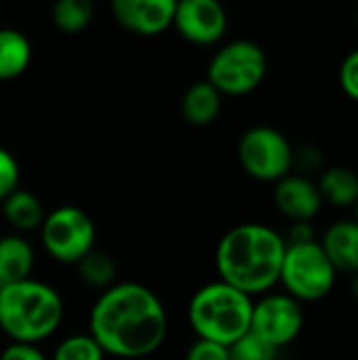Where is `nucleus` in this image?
Returning <instances> with one entry per match:
<instances>
[{
  "mask_svg": "<svg viewBox=\"0 0 358 360\" xmlns=\"http://www.w3.org/2000/svg\"><path fill=\"white\" fill-rule=\"evenodd\" d=\"M167 333L165 304L141 283H114L101 291L89 314V335L114 359H146L165 344Z\"/></svg>",
  "mask_w": 358,
  "mask_h": 360,
  "instance_id": "1",
  "label": "nucleus"
},
{
  "mask_svg": "<svg viewBox=\"0 0 358 360\" xmlns=\"http://www.w3.org/2000/svg\"><path fill=\"white\" fill-rule=\"evenodd\" d=\"M285 251V236L274 228L255 221L238 224L230 228L217 243V281L238 289L249 297L266 295L279 285Z\"/></svg>",
  "mask_w": 358,
  "mask_h": 360,
  "instance_id": "2",
  "label": "nucleus"
},
{
  "mask_svg": "<svg viewBox=\"0 0 358 360\" xmlns=\"http://www.w3.org/2000/svg\"><path fill=\"white\" fill-rule=\"evenodd\" d=\"M63 300L49 283L27 278L0 287V331L11 344L38 346L63 321Z\"/></svg>",
  "mask_w": 358,
  "mask_h": 360,
  "instance_id": "3",
  "label": "nucleus"
},
{
  "mask_svg": "<svg viewBox=\"0 0 358 360\" xmlns=\"http://www.w3.org/2000/svg\"><path fill=\"white\" fill-rule=\"evenodd\" d=\"M253 297L213 281L203 285L188 304V323L198 340L232 346L251 329Z\"/></svg>",
  "mask_w": 358,
  "mask_h": 360,
  "instance_id": "4",
  "label": "nucleus"
},
{
  "mask_svg": "<svg viewBox=\"0 0 358 360\" xmlns=\"http://www.w3.org/2000/svg\"><path fill=\"white\" fill-rule=\"evenodd\" d=\"M268 74L266 51L253 40H232L224 44L209 61L207 82L224 97H243L260 89Z\"/></svg>",
  "mask_w": 358,
  "mask_h": 360,
  "instance_id": "5",
  "label": "nucleus"
},
{
  "mask_svg": "<svg viewBox=\"0 0 358 360\" xmlns=\"http://www.w3.org/2000/svg\"><path fill=\"white\" fill-rule=\"evenodd\" d=\"M335 281L338 272L319 240L308 245H287L279 283L295 302L306 304L325 300L333 291Z\"/></svg>",
  "mask_w": 358,
  "mask_h": 360,
  "instance_id": "6",
  "label": "nucleus"
},
{
  "mask_svg": "<svg viewBox=\"0 0 358 360\" xmlns=\"http://www.w3.org/2000/svg\"><path fill=\"white\" fill-rule=\"evenodd\" d=\"M38 230L42 249L59 264H78L95 249V224L80 207L61 205L53 209Z\"/></svg>",
  "mask_w": 358,
  "mask_h": 360,
  "instance_id": "7",
  "label": "nucleus"
},
{
  "mask_svg": "<svg viewBox=\"0 0 358 360\" xmlns=\"http://www.w3.org/2000/svg\"><path fill=\"white\" fill-rule=\"evenodd\" d=\"M238 162L243 171L266 184H276L289 173H293L295 148L287 135L274 127H251L238 139Z\"/></svg>",
  "mask_w": 358,
  "mask_h": 360,
  "instance_id": "8",
  "label": "nucleus"
},
{
  "mask_svg": "<svg viewBox=\"0 0 358 360\" xmlns=\"http://www.w3.org/2000/svg\"><path fill=\"white\" fill-rule=\"evenodd\" d=\"M304 329V308L291 295L266 293L253 302L251 333L272 346L276 352L291 346Z\"/></svg>",
  "mask_w": 358,
  "mask_h": 360,
  "instance_id": "9",
  "label": "nucleus"
},
{
  "mask_svg": "<svg viewBox=\"0 0 358 360\" xmlns=\"http://www.w3.org/2000/svg\"><path fill=\"white\" fill-rule=\"evenodd\" d=\"M173 27L192 44L211 46L226 36L228 13L217 0H179L175 2Z\"/></svg>",
  "mask_w": 358,
  "mask_h": 360,
  "instance_id": "10",
  "label": "nucleus"
},
{
  "mask_svg": "<svg viewBox=\"0 0 358 360\" xmlns=\"http://www.w3.org/2000/svg\"><path fill=\"white\" fill-rule=\"evenodd\" d=\"M114 21L135 36H158L173 27L175 0H112Z\"/></svg>",
  "mask_w": 358,
  "mask_h": 360,
  "instance_id": "11",
  "label": "nucleus"
},
{
  "mask_svg": "<svg viewBox=\"0 0 358 360\" xmlns=\"http://www.w3.org/2000/svg\"><path fill=\"white\" fill-rule=\"evenodd\" d=\"M272 200L279 213L291 224L312 221L323 209V198L319 194L317 181L300 173H289L287 177L276 181L272 190Z\"/></svg>",
  "mask_w": 358,
  "mask_h": 360,
  "instance_id": "12",
  "label": "nucleus"
},
{
  "mask_svg": "<svg viewBox=\"0 0 358 360\" xmlns=\"http://www.w3.org/2000/svg\"><path fill=\"white\" fill-rule=\"evenodd\" d=\"M319 243L338 274H358V224L354 219L331 224Z\"/></svg>",
  "mask_w": 358,
  "mask_h": 360,
  "instance_id": "13",
  "label": "nucleus"
},
{
  "mask_svg": "<svg viewBox=\"0 0 358 360\" xmlns=\"http://www.w3.org/2000/svg\"><path fill=\"white\" fill-rule=\"evenodd\" d=\"M323 205L335 209H354L358 202V173L346 165H331L319 173L317 179Z\"/></svg>",
  "mask_w": 358,
  "mask_h": 360,
  "instance_id": "14",
  "label": "nucleus"
},
{
  "mask_svg": "<svg viewBox=\"0 0 358 360\" xmlns=\"http://www.w3.org/2000/svg\"><path fill=\"white\" fill-rule=\"evenodd\" d=\"M36 253L19 234L0 236V287L32 278Z\"/></svg>",
  "mask_w": 358,
  "mask_h": 360,
  "instance_id": "15",
  "label": "nucleus"
},
{
  "mask_svg": "<svg viewBox=\"0 0 358 360\" xmlns=\"http://www.w3.org/2000/svg\"><path fill=\"white\" fill-rule=\"evenodd\" d=\"M222 99L224 97L213 84H209L207 80H198L190 84L181 95V116L194 127H207L217 120L222 112Z\"/></svg>",
  "mask_w": 358,
  "mask_h": 360,
  "instance_id": "16",
  "label": "nucleus"
},
{
  "mask_svg": "<svg viewBox=\"0 0 358 360\" xmlns=\"http://www.w3.org/2000/svg\"><path fill=\"white\" fill-rule=\"evenodd\" d=\"M0 205H2V215L6 219V224L11 228H15L17 232L38 230L46 215L40 198L34 192L23 190L21 186L13 194H8Z\"/></svg>",
  "mask_w": 358,
  "mask_h": 360,
  "instance_id": "17",
  "label": "nucleus"
},
{
  "mask_svg": "<svg viewBox=\"0 0 358 360\" xmlns=\"http://www.w3.org/2000/svg\"><path fill=\"white\" fill-rule=\"evenodd\" d=\"M32 63V44L15 27H0V80L19 78Z\"/></svg>",
  "mask_w": 358,
  "mask_h": 360,
  "instance_id": "18",
  "label": "nucleus"
},
{
  "mask_svg": "<svg viewBox=\"0 0 358 360\" xmlns=\"http://www.w3.org/2000/svg\"><path fill=\"white\" fill-rule=\"evenodd\" d=\"M95 17L91 0H57L51 8V19L55 27L63 34L84 32Z\"/></svg>",
  "mask_w": 358,
  "mask_h": 360,
  "instance_id": "19",
  "label": "nucleus"
},
{
  "mask_svg": "<svg viewBox=\"0 0 358 360\" xmlns=\"http://www.w3.org/2000/svg\"><path fill=\"white\" fill-rule=\"evenodd\" d=\"M78 276L84 285L93 287V289H99V291H106L110 289L114 283H116V264L114 259L103 253V251H97L93 249L87 257H82L78 264Z\"/></svg>",
  "mask_w": 358,
  "mask_h": 360,
  "instance_id": "20",
  "label": "nucleus"
},
{
  "mask_svg": "<svg viewBox=\"0 0 358 360\" xmlns=\"http://www.w3.org/2000/svg\"><path fill=\"white\" fill-rule=\"evenodd\" d=\"M51 360H106V352L89 333H74L57 344Z\"/></svg>",
  "mask_w": 358,
  "mask_h": 360,
  "instance_id": "21",
  "label": "nucleus"
},
{
  "mask_svg": "<svg viewBox=\"0 0 358 360\" xmlns=\"http://www.w3.org/2000/svg\"><path fill=\"white\" fill-rule=\"evenodd\" d=\"M230 360H276V350L251 331L228 346Z\"/></svg>",
  "mask_w": 358,
  "mask_h": 360,
  "instance_id": "22",
  "label": "nucleus"
},
{
  "mask_svg": "<svg viewBox=\"0 0 358 360\" xmlns=\"http://www.w3.org/2000/svg\"><path fill=\"white\" fill-rule=\"evenodd\" d=\"M19 181H21V169L17 158L13 156V152L0 146V202L19 188Z\"/></svg>",
  "mask_w": 358,
  "mask_h": 360,
  "instance_id": "23",
  "label": "nucleus"
},
{
  "mask_svg": "<svg viewBox=\"0 0 358 360\" xmlns=\"http://www.w3.org/2000/svg\"><path fill=\"white\" fill-rule=\"evenodd\" d=\"M338 82H340V89L344 91V95L358 103V49L350 51L344 57V61L340 63Z\"/></svg>",
  "mask_w": 358,
  "mask_h": 360,
  "instance_id": "24",
  "label": "nucleus"
},
{
  "mask_svg": "<svg viewBox=\"0 0 358 360\" xmlns=\"http://www.w3.org/2000/svg\"><path fill=\"white\" fill-rule=\"evenodd\" d=\"M295 167L302 171L300 175L310 177V173H314V171L321 173L325 169V156H323V152L317 146H302L293 154V169Z\"/></svg>",
  "mask_w": 358,
  "mask_h": 360,
  "instance_id": "25",
  "label": "nucleus"
},
{
  "mask_svg": "<svg viewBox=\"0 0 358 360\" xmlns=\"http://www.w3.org/2000/svg\"><path fill=\"white\" fill-rule=\"evenodd\" d=\"M186 360H230V354L226 346H219L207 340H196L188 348Z\"/></svg>",
  "mask_w": 358,
  "mask_h": 360,
  "instance_id": "26",
  "label": "nucleus"
},
{
  "mask_svg": "<svg viewBox=\"0 0 358 360\" xmlns=\"http://www.w3.org/2000/svg\"><path fill=\"white\" fill-rule=\"evenodd\" d=\"M0 360H51L38 346L27 344H8L2 352Z\"/></svg>",
  "mask_w": 358,
  "mask_h": 360,
  "instance_id": "27",
  "label": "nucleus"
},
{
  "mask_svg": "<svg viewBox=\"0 0 358 360\" xmlns=\"http://www.w3.org/2000/svg\"><path fill=\"white\" fill-rule=\"evenodd\" d=\"M317 240V230L312 226V221H295L291 224L287 236H285V243L287 245H308V243H314Z\"/></svg>",
  "mask_w": 358,
  "mask_h": 360,
  "instance_id": "28",
  "label": "nucleus"
},
{
  "mask_svg": "<svg viewBox=\"0 0 358 360\" xmlns=\"http://www.w3.org/2000/svg\"><path fill=\"white\" fill-rule=\"evenodd\" d=\"M350 295H352V300L358 304V274L350 276Z\"/></svg>",
  "mask_w": 358,
  "mask_h": 360,
  "instance_id": "29",
  "label": "nucleus"
},
{
  "mask_svg": "<svg viewBox=\"0 0 358 360\" xmlns=\"http://www.w3.org/2000/svg\"><path fill=\"white\" fill-rule=\"evenodd\" d=\"M352 219H354V221H357V224H358V202H357V205H354V217H352Z\"/></svg>",
  "mask_w": 358,
  "mask_h": 360,
  "instance_id": "30",
  "label": "nucleus"
}]
</instances>
